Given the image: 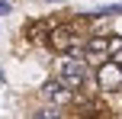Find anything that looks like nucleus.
Returning a JSON list of instances; mask_svg holds the SVG:
<instances>
[{"instance_id": "nucleus-7", "label": "nucleus", "mask_w": 122, "mask_h": 119, "mask_svg": "<svg viewBox=\"0 0 122 119\" xmlns=\"http://www.w3.org/2000/svg\"><path fill=\"white\" fill-rule=\"evenodd\" d=\"M106 48H109V61L122 64V36H109V42H106Z\"/></svg>"}, {"instance_id": "nucleus-4", "label": "nucleus", "mask_w": 122, "mask_h": 119, "mask_svg": "<svg viewBox=\"0 0 122 119\" xmlns=\"http://www.w3.org/2000/svg\"><path fill=\"white\" fill-rule=\"evenodd\" d=\"M93 84H97L100 90H106V93H119V90H122V64H116V61L106 58L103 64H97Z\"/></svg>"}, {"instance_id": "nucleus-3", "label": "nucleus", "mask_w": 122, "mask_h": 119, "mask_svg": "<svg viewBox=\"0 0 122 119\" xmlns=\"http://www.w3.org/2000/svg\"><path fill=\"white\" fill-rule=\"evenodd\" d=\"M42 100L64 109V106H74V103H77V90H71L61 77H51V81L42 84Z\"/></svg>"}, {"instance_id": "nucleus-5", "label": "nucleus", "mask_w": 122, "mask_h": 119, "mask_svg": "<svg viewBox=\"0 0 122 119\" xmlns=\"http://www.w3.org/2000/svg\"><path fill=\"white\" fill-rule=\"evenodd\" d=\"M106 42H109V36H90V39H84V61L90 64V68H97V64H103L106 58H109Z\"/></svg>"}, {"instance_id": "nucleus-1", "label": "nucleus", "mask_w": 122, "mask_h": 119, "mask_svg": "<svg viewBox=\"0 0 122 119\" xmlns=\"http://www.w3.org/2000/svg\"><path fill=\"white\" fill-rule=\"evenodd\" d=\"M58 77L71 90H93V68L84 61V55H61L58 61Z\"/></svg>"}, {"instance_id": "nucleus-9", "label": "nucleus", "mask_w": 122, "mask_h": 119, "mask_svg": "<svg viewBox=\"0 0 122 119\" xmlns=\"http://www.w3.org/2000/svg\"><path fill=\"white\" fill-rule=\"evenodd\" d=\"M10 10H13V6H10V0H0V16H6Z\"/></svg>"}, {"instance_id": "nucleus-6", "label": "nucleus", "mask_w": 122, "mask_h": 119, "mask_svg": "<svg viewBox=\"0 0 122 119\" xmlns=\"http://www.w3.org/2000/svg\"><path fill=\"white\" fill-rule=\"evenodd\" d=\"M48 29H51V23H32L29 29H26V36H29L32 42H45V39H48Z\"/></svg>"}, {"instance_id": "nucleus-2", "label": "nucleus", "mask_w": 122, "mask_h": 119, "mask_svg": "<svg viewBox=\"0 0 122 119\" xmlns=\"http://www.w3.org/2000/svg\"><path fill=\"white\" fill-rule=\"evenodd\" d=\"M48 48L58 55H84V36L77 32V26L71 23H51L48 29Z\"/></svg>"}, {"instance_id": "nucleus-8", "label": "nucleus", "mask_w": 122, "mask_h": 119, "mask_svg": "<svg viewBox=\"0 0 122 119\" xmlns=\"http://www.w3.org/2000/svg\"><path fill=\"white\" fill-rule=\"evenodd\" d=\"M122 13V3H109V6H100V10L90 13V19H103V16H119Z\"/></svg>"}]
</instances>
